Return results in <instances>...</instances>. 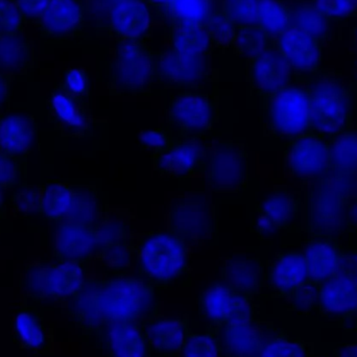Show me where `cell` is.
Instances as JSON below:
<instances>
[{
	"label": "cell",
	"instance_id": "1",
	"mask_svg": "<svg viewBox=\"0 0 357 357\" xmlns=\"http://www.w3.org/2000/svg\"><path fill=\"white\" fill-rule=\"evenodd\" d=\"M157 291L142 278L85 279L68 298V314L88 344L112 323L160 316Z\"/></svg>",
	"mask_w": 357,
	"mask_h": 357
},
{
	"label": "cell",
	"instance_id": "2",
	"mask_svg": "<svg viewBox=\"0 0 357 357\" xmlns=\"http://www.w3.org/2000/svg\"><path fill=\"white\" fill-rule=\"evenodd\" d=\"M308 94L312 133L326 138L350 129L356 108L354 90L333 71L321 68L302 82Z\"/></svg>",
	"mask_w": 357,
	"mask_h": 357
},
{
	"label": "cell",
	"instance_id": "3",
	"mask_svg": "<svg viewBox=\"0 0 357 357\" xmlns=\"http://www.w3.org/2000/svg\"><path fill=\"white\" fill-rule=\"evenodd\" d=\"M357 176L329 175L306 193V229L310 235L335 237L347 231L348 199L356 190Z\"/></svg>",
	"mask_w": 357,
	"mask_h": 357
},
{
	"label": "cell",
	"instance_id": "4",
	"mask_svg": "<svg viewBox=\"0 0 357 357\" xmlns=\"http://www.w3.org/2000/svg\"><path fill=\"white\" fill-rule=\"evenodd\" d=\"M136 260L140 278L158 291L171 289L188 270L186 245L172 233L144 235L136 249Z\"/></svg>",
	"mask_w": 357,
	"mask_h": 357
},
{
	"label": "cell",
	"instance_id": "5",
	"mask_svg": "<svg viewBox=\"0 0 357 357\" xmlns=\"http://www.w3.org/2000/svg\"><path fill=\"white\" fill-rule=\"evenodd\" d=\"M300 84H291L260 102L264 134L281 144L312 132L310 100L305 86Z\"/></svg>",
	"mask_w": 357,
	"mask_h": 357
},
{
	"label": "cell",
	"instance_id": "6",
	"mask_svg": "<svg viewBox=\"0 0 357 357\" xmlns=\"http://www.w3.org/2000/svg\"><path fill=\"white\" fill-rule=\"evenodd\" d=\"M156 59L142 40H119L109 86L119 94H146L156 82Z\"/></svg>",
	"mask_w": 357,
	"mask_h": 357
},
{
	"label": "cell",
	"instance_id": "7",
	"mask_svg": "<svg viewBox=\"0 0 357 357\" xmlns=\"http://www.w3.org/2000/svg\"><path fill=\"white\" fill-rule=\"evenodd\" d=\"M39 213L56 222L92 224L100 216L98 191L93 186L46 183L41 187Z\"/></svg>",
	"mask_w": 357,
	"mask_h": 357
},
{
	"label": "cell",
	"instance_id": "8",
	"mask_svg": "<svg viewBox=\"0 0 357 357\" xmlns=\"http://www.w3.org/2000/svg\"><path fill=\"white\" fill-rule=\"evenodd\" d=\"M87 268L88 266L83 264L37 261L25 268L21 277V289L33 303L50 300L64 301L85 280Z\"/></svg>",
	"mask_w": 357,
	"mask_h": 357
},
{
	"label": "cell",
	"instance_id": "9",
	"mask_svg": "<svg viewBox=\"0 0 357 357\" xmlns=\"http://www.w3.org/2000/svg\"><path fill=\"white\" fill-rule=\"evenodd\" d=\"M213 96L199 92L172 94L165 109L167 130L178 139H199L213 129L218 119Z\"/></svg>",
	"mask_w": 357,
	"mask_h": 357
},
{
	"label": "cell",
	"instance_id": "10",
	"mask_svg": "<svg viewBox=\"0 0 357 357\" xmlns=\"http://www.w3.org/2000/svg\"><path fill=\"white\" fill-rule=\"evenodd\" d=\"M357 308V247L344 249L337 274L320 284L318 312L349 325Z\"/></svg>",
	"mask_w": 357,
	"mask_h": 357
},
{
	"label": "cell",
	"instance_id": "11",
	"mask_svg": "<svg viewBox=\"0 0 357 357\" xmlns=\"http://www.w3.org/2000/svg\"><path fill=\"white\" fill-rule=\"evenodd\" d=\"M248 177L249 156L243 144L226 140L210 149L207 180L214 192H241L247 189Z\"/></svg>",
	"mask_w": 357,
	"mask_h": 357
},
{
	"label": "cell",
	"instance_id": "12",
	"mask_svg": "<svg viewBox=\"0 0 357 357\" xmlns=\"http://www.w3.org/2000/svg\"><path fill=\"white\" fill-rule=\"evenodd\" d=\"M197 308L202 319L218 328L228 323L258 318L253 299L222 281L199 294Z\"/></svg>",
	"mask_w": 357,
	"mask_h": 357
},
{
	"label": "cell",
	"instance_id": "13",
	"mask_svg": "<svg viewBox=\"0 0 357 357\" xmlns=\"http://www.w3.org/2000/svg\"><path fill=\"white\" fill-rule=\"evenodd\" d=\"M210 148L199 139H172L151 153L155 171L161 176L188 178L207 173Z\"/></svg>",
	"mask_w": 357,
	"mask_h": 357
},
{
	"label": "cell",
	"instance_id": "14",
	"mask_svg": "<svg viewBox=\"0 0 357 357\" xmlns=\"http://www.w3.org/2000/svg\"><path fill=\"white\" fill-rule=\"evenodd\" d=\"M100 220L93 224L59 222L52 243L56 264L88 266L102 245Z\"/></svg>",
	"mask_w": 357,
	"mask_h": 357
},
{
	"label": "cell",
	"instance_id": "15",
	"mask_svg": "<svg viewBox=\"0 0 357 357\" xmlns=\"http://www.w3.org/2000/svg\"><path fill=\"white\" fill-rule=\"evenodd\" d=\"M48 119L63 135L84 138L96 129L89 100L67 91L62 84L54 88L47 100Z\"/></svg>",
	"mask_w": 357,
	"mask_h": 357
},
{
	"label": "cell",
	"instance_id": "16",
	"mask_svg": "<svg viewBox=\"0 0 357 357\" xmlns=\"http://www.w3.org/2000/svg\"><path fill=\"white\" fill-rule=\"evenodd\" d=\"M285 169L300 180H319L329 175L328 138L321 134L300 136L285 144Z\"/></svg>",
	"mask_w": 357,
	"mask_h": 357
},
{
	"label": "cell",
	"instance_id": "17",
	"mask_svg": "<svg viewBox=\"0 0 357 357\" xmlns=\"http://www.w3.org/2000/svg\"><path fill=\"white\" fill-rule=\"evenodd\" d=\"M247 77L250 91L261 100L279 90L299 83L297 75L276 47L248 59Z\"/></svg>",
	"mask_w": 357,
	"mask_h": 357
},
{
	"label": "cell",
	"instance_id": "18",
	"mask_svg": "<svg viewBox=\"0 0 357 357\" xmlns=\"http://www.w3.org/2000/svg\"><path fill=\"white\" fill-rule=\"evenodd\" d=\"M205 54L172 50L158 52L156 59V82L167 86L195 88L206 77Z\"/></svg>",
	"mask_w": 357,
	"mask_h": 357
},
{
	"label": "cell",
	"instance_id": "19",
	"mask_svg": "<svg viewBox=\"0 0 357 357\" xmlns=\"http://www.w3.org/2000/svg\"><path fill=\"white\" fill-rule=\"evenodd\" d=\"M102 245L94 259L114 278L125 277L131 266L133 245L128 226L112 218H102Z\"/></svg>",
	"mask_w": 357,
	"mask_h": 357
},
{
	"label": "cell",
	"instance_id": "20",
	"mask_svg": "<svg viewBox=\"0 0 357 357\" xmlns=\"http://www.w3.org/2000/svg\"><path fill=\"white\" fill-rule=\"evenodd\" d=\"M12 340L20 349L33 356H50L54 352V333L35 305H22L15 312Z\"/></svg>",
	"mask_w": 357,
	"mask_h": 357
},
{
	"label": "cell",
	"instance_id": "21",
	"mask_svg": "<svg viewBox=\"0 0 357 357\" xmlns=\"http://www.w3.org/2000/svg\"><path fill=\"white\" fill-rule=\"evenodd\" d=\"M276 48L284 56L302 83L321 69L323 43L291 26L275 38Z\"/></svg>",
	"mask_w": 357,
	"mask_h": 357
},
{
	"label": "cell",
	"instance_id": "22",
	"mask_svg": "<svg viewBox=\"0 0 357 357\" xmlns=\"http://www.w3.org/2000/svg\"><path fill=\"white\" fill-rule=\"evenodd\" d=\"M273 328L259 318L224 325L220 328L222 357H259Z\"/></svg>",
	"mask_w": 357,
	"mask_h": 357
},
{
	"label": "cell",
	"instance_id": "23",
	"mask_svg": "<svg viewBox=\"0 0 357 357\" xmlns=\"http://www.w3.org/2000/svg\"><path fill=\"white\" fill-rule=\"evenodd\" d=\"M85 13V0H50L36 24L43 38L75 37L83 31Z\"/></svg>",
	"mask_w": 357,
	"mask_h": 357
},
{
	"label": "cell",
	"instance_id": "24",
	"mask_svg": "<svg viewBox=\"0 0 357 357\" xmlns=\"http://www.w3.org/2000/svg\"><path fill=\"white\" fill-rule=\"evenodd\" d=\"M300 210V197L287 190L275 191L255 208L254 228L260 236H268L289 228Z\"/></svg>",
	"mask_w": 357,
	"mask_h": 357
},
{
	"label": "cell",
	"instance_id": "25",
	"mask_svg": "<svg viewBox=\"0 0 357 357\" xmlns=\"http://www.w3.org/2000/svg\"><path fill=\"white\" fill-rule=\"evenodd\" d=\"M94 341L106 350L108 357H151L144 321L109 324Z\"/></svg>",
	"mask_w": 357,
	"mask_h": 357
},
{
	"label": "cell",
	"instance_id": "26",
	"mask_svg": "<svg viewBox=\"0 0 357 357\" xmlns=\"http://www.w3.org/2000/svg\"><path fill=\"white\" fill-rule=\"evenodd\" d=\"M151 357H180L190 333L189 319L156 317L144 321Z\"/></svg>",
	"mask_w": 357,
	"mask_h": 357
},
{
	"label": "cell",
	"instance_id": "27",
	"mask_svg": "<svg viewBox=\"0 0 357 357\" xmlns=\"http://www.w3.org/2000/svg\"><path fill=\"white\" fill-rule=\"evenodd\" d=\"M264 280L275 297L289 299L298 287L308 281L307 264L303 253H279L264 275Z\"/></svg>",
	"mask_w": 357,
	"mask_h": 357
},
{
	"label": "cell",
	"instance_id": "28",
	"mask_svg": "<svg viewBox=\"0 0 357 357\" xmlns=\"http://www.w3.org/2000/svg\"><path fill=\"white\" fill-rule=\"evenodd\" d=\"M210 209L205 199H180L169 210V233L183 241H197L207 234Z\"/></svg>",
	"mask_w": 357,
	"mask_h": 357
},
{
	"label": "cell",
	"instance_id": "29",
	"mask_svg": "<svg viewBox=\"0 0 357 357\" xmlns=\"http://www.w3.org/2000/svg\"><path fill=\"white\" fill-rule=\"evenodd\" d=\"M344 248L335 237L310 235L304 247L308 280L317 284L335 277L339 272Z\"/></svg>",
	"mask_w": 357,
	"mask_h": 357
},
{
	"label": "cell",
	"instance_id": "30",
	"mask_svg": "<svg viewBox=\"0 0 357 357\" xmlns=\"http://www.w3.org/2000/svg\"><path fill=\"white\" fill-rule=\"evenodd\" d=\"M37 137L35 119L27 113H6L0 116V152L19 159L29 154Z\"/></svg>",
	"mask_w": 357,
	"mask_h": 357
},
{
	"label": "cell",
	"instance_id": "31",
	"mask_svg": "<svg viewBox=\"0 0 357 357\" xmlns=\"http://www.w3.org/2000/svg\"><path fill=\"white\" fill-rule=\"evenodd\" d=\"M220 276L222 282L253 299L264 284V266L259 258L239 254L225 260Z\"/></svg>",
	"mask_w": 357,
	"mask_h": 357
},
{
	"label": "cell",
	"instance_id": "32",
	"mask_svg": "<svg viewBox=\"0 0 357 357\" xmlns=\"http://www.w3.org/2000/svg\"><path fill=\"white\" fill-rule=\"evenodd\" d=\"M110 29L119 40H142L150 29L146 2L134 0L111 6Z\"/></svg>",
	"mask_w": 357,
	"mask_h": 357
},
{
	"label": "cell",
	"instance_id": "33",
	"mask_svg": "<svg viewBox=\"0 0 357 357\" xmlns=\"http://www.w3.org/2000/svg\"><path fill=\"white\" fill-rule=\"evenodd\" d=\"M329 174L340 177L357 176V131L344 130L328 138Z\"/></svg>",
	"mask_w": 357,
	"mask_h": 357
},
{
	"label": "cell",
	"instance_id": "34",
	"mask_svg": "<svg viewBox=\"0 0 357 357\" xmlns=\"http://www.w3.org/2000/svg\"><path fill=\"white\" fill-rule=\"evenodd\" d=\"M213 0H174L158 14L169 23L171 29L204 27L209 19Z\"/></svg>",
	"mask_w": 357,
	"mask_h": 357
},
{
	"label": "cell",
	"instance_id": "35",
	"mask_svg": "<svg viewBox=\"0 0 357 357\" xmlns=\"http://www.w3.org/2000/svg\"><path fill=\"white\" fill-rule=\"evenodd\" d=\"M289 8L291 26L296 27L323 44L331 37V21L316 8L312 0H297L289 6Z\"/></svg>",
	"mask_w": 357,
	"mask_h": 357
},
{
	"label": "cell",
	"instance_id": "36",
	"mask_svg": "<svg viewBox=\"0 0 357 357\" xmlns=\"http://www.w3.org/2000/svg\"><path fill=\"white\" fill-rule=\"evenodd\" d=\"M31 64V43L21 35L0 36V71L22 73Z\"/></svg>",
	"mask_w": 357,
	"mask_h": 357
},
{
	"label": "cell",
	"instance_id": "37",
	"mask_svg": "<svg viewBox=\"0 0 357 357\" xmlns=\"http://www.w3.org/2000/svg\"><path fill=\"white\" fill-rule=\"evenodd\" d=\"M258 23L268 35L278 37L291 27V8L282 0H259Z\"/></svg>",
	"mask_w": 357,
	"mask_h": 357
},
{
	"label": "cell",
	"instance_id": "38",
	"mask_svg": "<svg viewBox=\"0 0 357 357\" xmlns=\"http://www.w3.org/2000/svg\"><path fill=\"white\" fill-rule=\"evenodd\" d=\"M276 47V40L260 27H236L233 52L248 59L264 50Z\"/></svg>",
	"mask_w": 357,
	"mask_h": 357
},
{
	"label": "cell",
	"instance_id": "39",
	"mask_svg": "<svg viewBox=\"0 0 357 357\" xmlns=\"http://www.w3.org/2000/svg\"><path fill=\"white\" fill-rule=\"evenodd\" d=\"M312 352L301 340L289 337L284 331L273 328L259 357H310Z\"/></svg>",
	"mask_w": 357,
	"mask_h": 357
},
{
	"label": "cell",
	"instance_id": "40",
	"mask_svg": "<svg viewBox=\"0 0 357 357\" xmlns=\"http://www.w3.org/2000/svg\"><path fill=\"white\" fill-rule=\"evenodd\" d=\"M180 357H222L220 328L208 324L205 333L190 331Z\"/></svg>",
	"mask_w": 357,
	"mask_h": 357
},
{
	"label": "cell",
	"instance_id": "41",
	"mask_svg": "<svg viewBox=\"0 0 357 357\" xmlns=\"http://www.w3.org/2000/svg\"><path fill=\"white\" fill-rule=\"evenodd\" d=\"M210 42L215 47L227 50L234 41L236 26L229 20L228 17L220 10H214L207 22L204 25Z\"/></svg>",
	"mask_w": 357,
	"mask_h": 357
},
{
	"label": "cell",
	"instance_id": "42",
	"mask_svg": "<svg viewBox=\"0 0 357 357\" xmlns=\"http://www.w3.org/2000/svg\"><path fill=\"white\" fill-rule=\"evenodd\" d=\"M173 47L183 52L206 54L211 42L204 27L188 29H171Z\"/></svg>",
	"mask_w": 357,
	"mask_h": 357
},
{
	"label": "cell",
	"instance_id": "43",
	"mask_svg": "<svg viewBox=\"0 0 357 357\" xmlns=\"http://www.w3.org/2000/svg\"><path fill=\"white\" fill-rule=\"evenodd\" d=\"M259 0H222V10L236 27H259Z\"/></svg>",
	"mask_w": 357,
	"mask_h": 357
},
{
	"label": "cell",
	"instance_id": "44",
	"mask_svg": "<svg viewBox=\"0 0 357 357\" xmlns=\"http://www.w3.org/2000/svg\"><path fill=\"white\" fill-rule=\"evenodd\" d=\"M26 19L16 0H0V36H18L24 31Z\"/></svg>",
	"mask_w": 357,
	"mask_h": 357
},
{
	"label": "cell",
	"instance_id": "45",
	"mask_svg": "<svg viewBox=\"0 0 357 357\" xmlns=\"http://www.w3.org/2000/svg\"><path fill=\"white\" fill-rule=\"evenodd\" d=\"M329 21H344L357 16V0H312Z\"/></svg>",
	"mask_w": 357,
	"mask_h": 357
},
{
	"label": "cell",
	"instance_id": "46",
	"mask_svg": "<svg viewBox=\"0 0 357 357\" xmlns=\"http://www.w3.org/2000/svg\"><path fill=\"white\" fill-rule=\"evenodd\" d=\"M319 295L320 284L308 280L298 287L289 299L291 300V306L296 312L300 314H310L314 310H318Z\"/></svg>",
	"mask_w": 357,
	"mask_h": 357
},
{
	"label": "cell",
	"instance_id": "47",
	"mask_svg": "<svg viewBox=\"0 0 357 357\" xmlns=\"http://www.w3.org/2000/svg\"><path fill=\"white\" fill-rule=\"evenodd\" d=\"M40 204L41 187H27L15 193L10 205L17 214L26 215L33 212H39Z\"/></svg>",
	"mask_w": 357,
	"mask_h": 357
},
{
	"label": "cell",
	"instance_id": "48",
	"mask_svg": "<svg viewBox=\"0 0 357 357\" xmlns=\"http://www.w3.org/2000/svg\"><path fill=\"white\" fill-rule=\"evenodd\" d=\"M61 84L70 93L89 100V77L83 69H67Z\"/></svg>",
	"mask_w": 357,
	"mask_h": 357
},
{
	"label": "cell",
	"instance_id": "49",
	"mask_svg": "<svg viewBox=\"0 0 357 357\" xmlns=\"http://www.w3.org/2000/svg\"><path fill=\"white\" fill-rule=\"evenodd\" d=\"M19 159L12 158L0 152V188H10L20 180Z\"/></svg>",
	"mask_w": 357,
	"mask_h": 357
},
{
	"label": "cell",
	"instance_id": "50",
	"mask_svg": "<svg viewBox=\"0 0 357 357\" xmlns=\"http://www.w3.org/2000/svg\"><path fill=\"white\" fill-rule=\"evenodd\" d=\"M172 137L173 135L163 128H158L154 131H144L140 133L139 146L142 150L151 151L153 153L165 146Z\"/></svg>",
	"mask_w": 357,
	"mask_h": 357
},
{
	"label": "cell",
	"instance_id": "51",
	"mask_svg": "<svg viewBox=\"0 0 357 357\" xmlns=\"http://www.w3.org/2000/svg\"><path fill=\"white\" fill-rule=\"evenodd\" d=\"M50 0H16L26 21L37 22L50 4Z\"/></svg>",
	"mask_w": 357,
	"mask_h": 357
},
{
	"label": "cell",
	"instance_id": "52",
	"mask_svg": "<svg viewBox=\"0 0 357 357\" xmlns=\"http://www.w3.org/2000/svg\"><path fill=\"white\" fill-rule=\"evenodd\" d=\"M346 224L348 232L352 235H357V190L348 199Z\"/></svg>",
	"mask_w": 357,
	"mask_h": 357
},
{
	"label": "cell",
	"instance_id": "53",
	"mask_svg": "<svg viewBox=\"0 0 357 357\" xmlns=\"http://www.w3.org/2000/svg\"><path fill=\"white\" fill-rule=\"evenodd\" d=\"M12 75L0 71V110L8 104L10 94Z\"/></svg>",
	"mask_w": 357,
	"mask_h": 357
},
{
	"label": "cell",
	"instance_id": "54",
	"mask_svg": "<svg viewBox=\"0 0 357 357\" xmlns=\"http://www.w3.org/2000/svg\"><path fill=\"white\" fill-rule=\"evenodd\" d=\"M331 357H357V343L341 346L331 352Z\"/></svg>",
	"mask_w": 357,
	"mask_h": 357
},
{
	"label": "cell",
	"instance_id": "55",
	"mask_svg": "<svg viewBox=\"0 0 357 357\" xmlns=\"http://www.w3.org/2000/svg\"><path fill=\"white\" fill-rule=\"evenodd\" d=\"M173 1L174 0H144L146 4L156 8L158 13L167 8Z\"/></svg>",
	"mask_w": 357,
	"mask_h": 357
},
{
	"label": "cell",
	"instance_id": "56",
	"mask_svg": "<svg viewBox=\"0 0 357 357\" xmlns=\"http://www.w3.org/2000/svg\"><path fill=\"white\" fill-rule=\"evenodd\" d=\"M4 203L3 197H2L1 188H0V218H3Z\"/></svg>",
	"mask_w": 357,
	"mask_h": 357
},
{
	"label": "cell",
	"instance_id": "57",
	"mask_svg": "<svg viewBox=\"0 0 357 357\" xmlns=\"http://www.w3.org/2000/svg\"><path fill=\"white\" fill-rule=\"evenodd\" d=\"M104 1L112 6H114V4L119 3V2L134 1V0H104ZM139 1H144V0H139Z\"/></svg>",
	"mask_w": 357,
	"mask_h": 357
},
{
	"label": "cell",
	"instance_id": "58",
	"mask_svg": "<svg viewBox=\"0 0 357 357\" xmlns=\"http://www.w3.org/2000/svg\"><path fill=\"white\" fill-rule=\"evenodd\" d=\"M352 40H354V45L357 48V25L351 29Z\"/></svg>",
	"mask_w": 357,
	"mask_h": 357
},
{
	"label": "cell",
	"instance_id": "59",
	"mask_svg": "<svg viewBox=\"0 0 357 357\" xmlns=\"http://www.w3.org/2000/svg\"><path fill=\"white\" fill-rule=\"evenodd\" d=\"M352 322H356V326H354V328H356V331H357V308L356 312H354V317H352L351 322H350V324H351Z\"/></svg>",
	"mask_w": 357,
	"mask_h": 357
},
{
	"label": "cell",
	"instance_id": "60",
	"mask_svg": "<svg viewBox=\"0 0 357 357\" xmlns=\"http://www.w3.org/2000/svg\"><path fill=\"white\" fill-rule=\"evenodd\" d=\"M310 357H331V356H310Z\"/></svg>",
	"mask_w": 357,
	"mask_h": 357
},
{
	"label": "cell",
	"instance_id": "61",
	"mask_svg": "<svg viewBox=\"0 0 357 357\" xmlns=\"http://www.w3.org/2000/svg\"><path fill=\"white\" fill-rule=\"evenodd\" d=\"M356 88H357V79H356Z\"/></svg>",
	"mask_w": 357,
	"mask_h": 357
}]
</instances>
